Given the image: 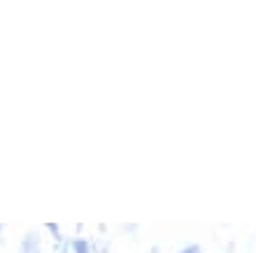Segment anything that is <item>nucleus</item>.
I'll use <instances>...</instances> for the list:
<instances>
[{
  "label": "nucleus",
  "instance_id": "nucleus-8",
  "mask_svg": "<svg viewBox=\"0 0 256 253\" xmlns=\"http://www.w3.org/2000/svg\"><path fill=\"white\" fill-rule=\"evenodd\" d=\"M158 251H161L158 247H152V251H149V253H158Z\"/></svg>",
  "mask_w": 256,
  "mask_h": 253
},
{
  "label": "nucleus",
  "instance_id": "nucleus-6",
  "mask_svg": "<svg viewBox=\"0 0 256 253\" xmlns=\"http://www.w3.org/2000/svg\"><path fill=\"white\" fill-rule=\"evenodd\" d=\"M177 253H202V247L200 244H186V247H182Z\"/></svg>",
  "mask_w": 256,
  "mask_h": 253
},
{
  "label": "nucleus",
  "instance_id": "nucleus-4",
  "mask_svg": "<svg viewBox=\"0 0 256 253\" xmlns=\"http://www.w3.org/2000/svg\"><path fill=\"white\" fill-rule=\"evenodd\" d=\"M44 230L52 235V240H54V242L66 240V235H63V230H61V226H58V223H47V226H44Z\"/></svg>",
  "mask_w": 256,
  "mask_h": 253
},
{
  "label": "nucleus",
  "instance_id": "nucleus-7",
  "mask_svg": "<svg viewBox=\"0 0 256 253\" xmlns=\"http://www.w3.org/2000/svg\"><path fill=\"white\" fill-rule=\"evenodd\" d=\"M124 233L135 235V233H138V226H124Z\"/></svg>",
  "mask_w": 256,
  "mask_h": 253
},
{
  "label": "nucleus",
  "instance_id": "nucleus-1",
  "mask_svg": "<svg viewBox=\"0 0 256 253\" xmlns=\"http://www.w3.org/2000/svg\"><path fill=\"white\" fill-rule=\"evenodd\" d=\"M19 253H42V233L38 228H30L24 233L19 242Z\"/></svg>",
  "mask_w": 256,
  "mask_h": 253
},
{
  "label": "nucleus",
  "instance_id": "nucleus-2",
  "mask_svg": "<svg viewBox=\"0 0 256 253\" xmlns=\"http://www.w3.org/2000/svg\"><path fill=\"white\" fill-rule=\"evenodd\" d=\"M70 253H94L91 251V240L82 237V235L70 237Z\"/></svg>",
  "mask_w": 256,
  "mask_h": 253
},
{
  "label": "nucleus",
  "instance_id": "nucleus-5",
  "mask_svg": "<svg viewBox=\"0 0 256 253\" xmlns=\"http://www.w3.org/2000/svg\"><path fill=\"white\" fill-rule=\"evenodd\" d=\"M52 253H70V237H66V240H61V242H54Z\"/></svg>",
  "mask_w": 256,
  "mask_h": 253
},
{
  "label": "nucleus",
  "instance_id": "nucleus-10",
  "mask_svg": "<svg viewBox=\"0 0 256 253\" xmlns=\"http://www.w3.org/2000/svg\"><path fill=\"white\" fill-rule=\"evenodd\" d=\"M2 244H5V240H2V237H0V251H2Z\"/></svg>",
  "mask_w": 256,
  "mask_h": 253
},
{
  "label": "nucleus",
  "instance_id": "nucleus-3",
  "mask_svg": "<svg viewBox=\"0 0 256 253\" xmlns=\"http://www.w3.org/2000/svg\"><path fill=\"white\" fill-rule=\"evenodd\" d=\"M91 251H94V253H112V249H110V242L108 240L98 237V240H91Z\"/></svg>",
  "mask_w": 256,
  "mask_h": 253
},
{
  "label": "nucleus",
  "instance_id": "nucleus-9",
  "mask_svg": "<svg viewBox=\"0 0 256 253\" xmlns=\"http://www.w3.org/2000/svg\"><path fill=\"white\" fill-rule=\"evenodd\" d=\"M2 233H5V226H2V223H0V237H2Z\"/></svg>",
  "mask_w": 256,
  "mask_h": 253
}]
</instances>
